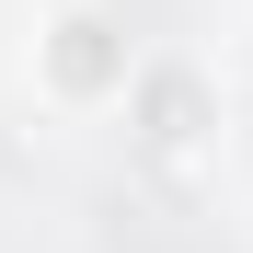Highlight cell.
Here are the masks:
<instances>
[{"mask_svg": "<svg viewBox=\"0 0 253 253\" xmlns=\"http://www.w3.org/2000/svg\"><path fill=\"white\" fill-rule=\"evenodd\" d=\"M150 46L126 35L115 0H46L23 35V92L46 104L58 126H92V115H126V92H138Z\"/></svg>", "mask_w": 253, "mask_h": 253, "instance_id": "cell-1", "label": "cell"}, {"mask_svg": "<svg viewBox=\"0 0 253 253\" xmlns=\"http://www.w3.org/2000/svg\"><path fill=\"white\" fill-rule=\"evenodd\" d=\"M126 126H138V150H150V161H196V150H207V126H219V81H207L196 58H150V69H138V92H126Z\"/></svg>", "mask_w": 253, "mask_h": 253, "instance_id": "cell-2", "label": "cell"}]
</instances>
